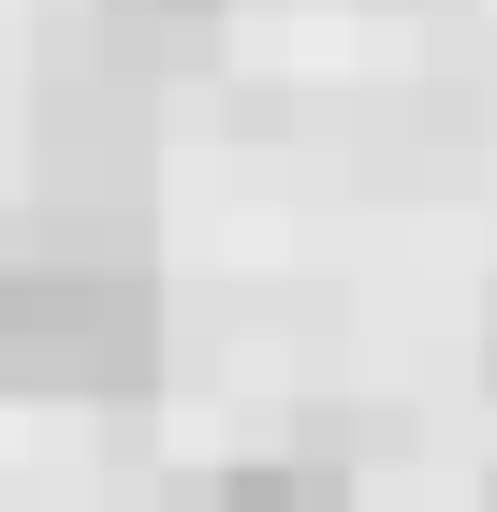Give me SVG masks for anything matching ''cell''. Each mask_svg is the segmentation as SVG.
Segmentation results:
<instances>
[{"label": "cell", "mask_w": 497, "mask_h": 512, "mask_svg": "<svg viewBox=\"0 0 497 512\" xmlns=\"http://www.w3.org/2000/svg\"><path fill=\"white\" fill-rule=\"evenodd\" d=\"M176 512H351V469H337V454H264V469L191 483Z\"/></svg>", "instance_id": "cell-2"}, {"label": "cell", "mask_w": 497, "mask_h": 512, "mask_svg": "<svg viewBox=\"0 0 497 512\" xmlns=\"http://www.w3.org/2000/svg\"><path fill=\"white\" fill-rule=\"evenodd\" d=\"M161 366V293L132 264H0V381L15 395H132Z\"/></svg>", "instance_id": "cell-1"}]
</instances>
